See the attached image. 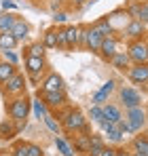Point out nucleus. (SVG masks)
<instances>
[{
  "instance_id": "1",
  "label": "nucleus",
  "mask_w": 148,
  "mask_h": 156,
  "mask_svg": "<svg viewBox=\"0 0 148 156\" xmlns=\"http://www.w3.org/2000/svg\"><path fill=\"white\" fill-rule=\"evenodd\" d=\"M30 110H32V99H28L25 95H17L13 97L9 105H6V112H9V118L15 122V129L19 131L21 127H25V120L30 116Z\"/></svg>"
},
{
  "instance_id": "2",
  "label": "nucleus",
  "mask_w": 148,
  "mask_h": 156,
  "mask_svg": "<svg viewBox=\"0 0 148 156\" xmlns=\"http://www.w3.org/2000/svg\"><path fill=\"white\" fill-rule=\"evenodd\" d=\"M59 125L64 127L66 133H76V131H83L87 127V118L80 110L76 108H66L61 114H59Z\"/></svg>"
},
{
  "instance_id": "3",
  "label": "nucleus",
  "mask_w": 148,
  "mask_h": 156,
  "mask_svg": "<svg viewBox=\"0 0 148 156\" xmlns=\"http://www.w3.org/2000/svg\"><path fill=\"white\" fill-rule=\"evenodd\" d=\"M127 55L131 63H148V40L146 36L140 40H131L127 44Z\"/></svg>"
},
{
  "instance_id": "4",
  "label": "nucleus",
  "mask_w": 148,
  "mask_h": 156,
  "mask_svg": "<svg viewBox=\"0 0 148 156\" xmlns=\"http://www.w3.org/2000/svg\"><path fill=\"white\" fill-rule=\"evenodd\" d=\"M25 87H28V78L24 74H19V72H15L13 76L2 84V91L9 97H17V95H25Z\"/></svg>"
},
{
  "instance_id": "5",
  "label": "nucleus",
  "mask_w": 148,
  "mask_h": 156,
  "mask_svg": "<svg viewBox=\"0 0 148 156\" xmlns=\"http://www.w3.org/2000/svg\"><path fill=\"white\" fill-rule=\"evenodd\" d=\"M125 120H127V125L131 127L133 133H138V131H142V127L146 125V110H144L142 105H138V108H127V110H125Z\"/></svg>"
},
{
  "instance_id": "6",
  "label": "nucleus",
  "mask_w": 148,
  "mask_h": 156,
  "mask_svg": "<svg viewBox=\"0 0 148 156\" xmlns=\"http://www.w3.org/2000/svg\"><path fill=\"white\" fill-rule=\"evenodd\" d=\"M119 97H121V104L127 108H138L142 105V93L135 89V87H121L119 89Z\"/></svg>"
},
{
  "instance_id": "7",
  "label": "nucleus",
  "mask_w": 148,
  "mask_h": 156,
  "mask_svg": "<svg viewBox=\"0 0 148 156\" xmlns=\"http://www.w3.org/2000/svg\"><path fill=\"white\" fill-rule=\"evenodd\" d=\"M38 97L47 104L49 110H57V108L66 105V101H68L66 91H38Z\"/></svg>"
},
{
  "instance_id": "8",
  "label": "nucleus",
  "mask_w": 148,
  "mask_h": 156,
  "mask_svg": "<svg viewBox=\"0 0 148 156\" xmlns=\"http://www.w3.org/2000/svg\"><path fill=\"white\" fill-rule=\"evenodd\" d=\"M127 78L133 84H148V63H131L127 70Z\"/></svg>"
},
{
  "instance_id": "9",
  "label": "nucleus",
  "mask_w": 148,
  "mask_h": 156,
  "mask_svg": "<svg viewBox=\"0 0 148 156\" xmlns=\"http://www.w3.org/2000/svg\"><path fill=\"white\" fill-rule=\"evenodd\" d=\"M123 36L129 38V42L131 40H140V38L146 36V26L140 19H129V23L123 27Z\"/></svg>"
},
{
  "instance_id": "10",
  "label": "nucleus",
  "mask_w": 148,
  "mask_h": 156,
  "mask_svg": "<svg viewBox=\"0 0 148 156\" xmlns=\"http://www.w3.org/2000/svg\"><path fill=\"white\" fill-rule=\"evenodd\" d=\"M38 91H66L64 78L59 76L57 72H49V74H45V78H43Z\"/></svg>"
},
{
  "instance_id": "11",
  "label": "nucleus",
  "mask_w": 148,
  "mask_h": 156,
  "mask_svg": "<svg viewBox=\"0 0 148 156\" xmlns=\"http://www.w3.org/2000/svg\"><path fill=\"white\" fill-rule=\"evenodd\" d=\"M119 51V38L114 36V34H110V36H104V40H102V47H99V55L106 59V61H110L112 59V55Z\"/></svg>"
},
{
  "instance_id": "12",
  "label": "nucleus",
  "mask_w": 148,
  "mask_h": 156,
  "mask_svg": "<svg viewBox=\"0 0 148 156\" xmlns=\"http://www.w3.org/2000/svg\"><path fill=\"white\" fill-rule=\"evenodd\" d=\"M24 66H25L28 74H32V72H47V68H49L45 57H25Z\"/></svg>"
},
{
  "instance_id": "13",
  "label": "nucleus",
  "mask_w": 148,
  "mask_h": 156,
  "mask_svg": "<svg viewBox=\"0 0 148 156\" xmlns=\"http://www.w3.org/2000/svg\"><path fill=\"white\" fill-rule=\"evenodd\" d=\"M112 68H117V70H121V72H127L129 70V66H131V59H129V55H127V51H117L114 55H112V59L108 61Z\"/></svg>"
},
{
  "instance_id": "14",
  "label": "nucleus",
  "mask_w": 148,
  "mask_h": 156,
  "mask_svg": "<svg viewBox=\"0 0 148 156\" xmlns=\"http://www.w3.org/2000/svg\"><path fill=\"white\" fill-rule=\"evenodd\" d=\"M11 32H13V36L21 42V40H25V38L30 36V26H28V21H25L24 17H17V21L13 23Z\"/></svg>"
},
{
  "instance_id": "15",
  "label": "nucleus",
  "mask_w": 148,
  "mask_h": 156,
  "mask_svg": "<svg viewBox=\"0 0 148 156\" xmlns=\"http://www.w3.org/2000/svg\"><path fill=\"white\" fill-rule=\"evenodd\" d=\"M102 40H104V36L99 34L98 30H93V27L89 26V38H87V49H85V51L99 53V47H102Z\"/></svg>"
},
{
  "instance_id": "16",
  "label": "nucleus",
  "mask_w": 148,
  "mask_h": 156,
  "mask_svg": "<svg viewBox=\"0 0 148 156\" xmlns=\"http://www.w3.org/2000/svg\"><path fill=\"white\" fill-rule=\"evenodd\" d=\"M102 108H104V118H108V120H112V122H121V120H123V112H121L119 105L106 101Z\"/></svg>"
},
{
  "instance_id": "17",
  "label": "nucleus",
  "mask_w": 148,
  "mask_h": 156,
  "mask_svg": "<svg viewBox=\"0 0 148 156\" xmlns=\"http://www.w3.org/2000/svg\"><path fill=\"white\" fill-rule=\"evenodd\" d=\"M19 44V40L13 36V32H0V51H13Z\"/></svg>"
},
{
  "instance_id": "18",
  "label": "nucleus",
  "mask_w": 148,
  "mask_h": 156,
  "mask_svg": "<svg viewBox=\"0 0 148 156\" xmlns=\"http://www.w3.org/2000/svg\"><path fill=\"white\" fill-rule=\"evenodd\" d=\"M66 32V44H68V51H72L78 47V26H64Z\"/></svg>"
},
{
  "instance_id": "19",
  "label": "nucleus",
  "mask_w": 148,
  "mask_h": 156,
  "mask_svg": "<svg viewBox=\"0 0 148 156\" xmlns=\"http://www.w3.org/2000/svg\"><path fill=\"white\" fill-rule=\"evenodd\" d=\"M89 135H91V133H85V131H83V135H74V150L87 154L89 148H91V139H89Z\"/></svg>"
},
{
  "instance_id": "20",
  "label": "nucleus",
  "mask_w": 148,
  "mask_h": 156,
  "mask_svg": "<svg viewBox=\"0 0 148 156\" xmlns=\"http://www.w3.org/2000/svg\"><path fill=\"white\" fill-rule=\"evenodd\" d=\"M91 27H93V30H98L102 36H110V34H114V30H112L110 21H108V15H106V17H99L98 21H93Z\"/></svg>"
},
{
  "instance_id": "21",
  "label": "nucleus",
  "mask_w": 148,
  "mask_h": 156,
  "mask_svg": "<svg viewBox=\"0 0 148 156\" xmlns=\"http://www.w3.org/2000/svg\"><path fill=\"white\" fill-rule=\"evenodd\" d=\"M131 150L133 152H142V154L148 156V137L146 135H135L131 139Z\"/></svg>"
},
{
  "instance_id": "22",
  "label": "nucleus",
  "mask_w": 148,
  "mask_h": 156,
  "mask_svg": "<svg viewBox=\"0 0 148 156\" xmlns=\"http://www.w3.org/2000/svg\"><path fill=\"white\" fill-rule=\"evenodd\" d=\"M53 141H55V148L61 152V156H76V152H74V148L70 146V141H68V139H64V137H57V135H55V139H53Z\"/></svg>"
},
{
  "instance_id": "23",
  "label": "nucleus",
  "mask_w": 148,
  "mask_h": 156,
  "mask_svg": "<svg viewBox=\"0 0 148 156\" xmlns=\"http://www.w3.org/2000/svg\"><path fill=\"white\" fill-rule=\"evenodd\" d=\"M17 72L15 63H9V61H0V84H4L9 78Z\"/></svg>"
},
{
  "instance_id": "24",
  "label": "nucleus",
  "mask_w": 148,
  "mask_h": 156,
  "mask_svg": "<svg viewBox=\"0 0 148 156\" xmlns=\"http://www.w3.org/2000/svg\"><path fill=\"white\" fill-rule=\"evenodd\" d=\"M47 53V47L43 42H32L25 47V57H45Z\"/></svg>"
},
{
  "instance_id": "25",
  "label": "nucleus",
  "mask_w": 148,
  "mask_h": 156,
  "mask_svg": "<svg viewBox=\"0 0 148 156\" xmlns=\"http://www.w3.org/2000/svg\"><path fill=\"white\" fill-rule=\"evenodd\" d=\"M17 17L19 15H15V13H2L0 15V32H11V27L17 21Z\"/></svg>"
},
{
  "instance_id": "26",
  "label": "nucleus",
  "mask_w": 148,
  "mask_h": 156,
  "mask_svg": "<svg viewBox=\"0 0 148 156\" xmlns=\"http://www.w3.org/2000/svg\"><path fill=\"white\" fill-rule=\"evenodd\" d=\"M43 44L47 47V49H57V27H51L45 32V36H43Z\"/></svg>"
},
{
  "instance_id": "27",
  "label": "nucleus",
  "mask_w": 148,
  "mask_h": 156,
  "mask_svg": "<svg viewBox=\"0 0 148 156\" xmlns=\"http://www.w3.org/2000/svg\"><path fill=\"white\" fill-rule=\"evenodd\" d=\"M32 110H34V116H36V118H45V116L49 114V108H47V104H45L40 97H36V99L32 101Z\"/></svg>"
},
{
  "instance_id": "28",
  "label": "nucleus",
  "mask_w": 148,
  "mask_h": 156,
  "mask_svg": "<svg viewBox=\"0 0 148 156\" xmlns=\"http://www.w3.org/2000/svg\"><path fill=\"white\" fill-rule=\"evenodd\" d=\"M13 125H15V122H13L11 118L0 122V137H2V139H9V137H13V135H15V131H17V129H15Z\"/></svg>"
},
{
  "instance_id": "29",
  "label": "nucleus",
  "mask_w": 148,
  "mask_h": 156,
  "mask_svg": "<svg viewBox=\"0 0 148 156\" xmlns=\"http://www.w3.org/2000/svg\"><path fill=\"white\" fill-rule=\"evenodd\" d=\"M140 6H142V0L129 2V4L125 6V13L129 15V19H138V17H140Z\"/></svg>"
},
{
  "instance_id": "30",
  "label": "nucleus",
  "mask_w": 148,
  "mask_h": 156,
  "mask_svg": "<svg viewBox=\"0 0 148 156\" xmlns=\"http://www.w3.org/2000/svg\"><path fill=\"white\" fill-rule=\"evenodd\" d=\"M87 38H89V26H78V47L76 49H87Z\"/></svg>"
},
{
  "instance_id": "31",
  "label": "nucleus",
  "mask_w": 148,
  "mask_h": 156,
  "mask_svg": "<svg viewBox=\"0 0 148 156\" xmlns=\"http://www.w3.org/2000/svg\"><path fill=\"white\" fill-rule=\"evenodd\" d=\"M106 137H108V141H112V144H121V141H123V133L119 129V125H114L112 129L106 131Z\"/></svg>"
},
{
  "instance_id": "32",
  "label": "nucleus",
  "mask_w": 148,
  "mask_h": 156,
  "mask_svg": "<svg viewBox=\"0 0 148 156\" xmlns=\"http://www.w3.org/2000/svg\"><path fill=\"white\" fill-rule=\"evenodd\" d=\"M89 118L93 120V122H102L104 120V108L102 105H91V110H89Z\"/></svg>"
},
{
  "instance_id": "33",
  "label": "nucleus",
  "mask_w": 148,
  "mask_h": 156,
  "mask_svg": "<svg viewBox=\"0 0 148 156\" xmlns=\"http://www.w3.org/2000/svg\"><path fill=\"white\" fill-rule=\"evenodd\" d=\"M89 139H91V148H98V150H104L106 148V139L102 135H98V133H91Z\"/></svg>"
},
{
  "instance_id": "34",
  "label": "nucleus",
  "mask_w": 148,
  "mask_h": 156,
  "mask_svg": "<svg viewBox=\"0 0 148 156\" xmlns=\"http://www.w3.org/2000/svg\"><path fill=\"white\" fill-rule=\"evenodd\" d=\"M43 120H45V125L49 127V131H53V133H57V131H59V127H61V125L55 120V116H53V114H47Z\"/></svg>"
},
{
  "instance_id": "35",
  "label": "nucleus",
  "mask_w": 148,
  "mask_h": 156,
  "mask_svg": "<svg viewBox=\"0 0 148 156\" xmlns=\"http://www.w3.org/2000/svg\"><path fill=\"white\" fill-rule=\"evenodd\" d=\"M11 156H28V144H25V141L17 144V146L11 150Z\"/></svg>"
},
{
  "instance_id": "36",
  "label": "nucleus",
  "mask_w": 148,
  "mask_h": 156,
  "mask_svg": "<svg viewBox=\"0 0 148 156\" xmlns=\"http://www.w3.org/2000/svg\"><path fill=\"white\" fill-rule=\"evenodd\" d=\"M57 49H68V44H66V32H64V26L57 27Z\"/></svg>"
},
{
  "instance_id": "37",
  "label": "nucleus",
  "mask_w": 148,
  "mask_h": 156,
  "mask_svg": "<svg viewBox=\"0 0 148 156\" xmlns=\"http://www.w3.org/2000/svg\"><path fill=\"white\" fill-rule=\"evenodd\" d=\"M106 101H108V95H106V93H102V91H98V93L91 97V104H93V105H104Z\"/></svg>"
},
{
  "instance_id": "38",
  "label": "nucleus",
  "mask_w": 148,
  "mask_h": 156,
  "mask_svg": "<svg viewBox=\"0 0 148 156\" xmlns=\"http://www.w3.org/2000/svg\"><path fill=\"white\" fill-rule=\"evenodd\" d=\"M28 156H45V150L36 144H28Z\"/></svg>"
},
{
  "instance_id": "39",
  "label": "nucleus",
  "mask_w": 148,
  "mask_h": 156,
  "mask_svg": "<svg viewBox=\"0 0 148 156\" xmlns=\"http://www.w3.org/2000/svg\"><path fill=\"white\" fill-rule=\"evenodd\" d=\"M43 78H45V72H32V74H28V82H32V84H40Z\"/></svg>"
},
{
  "instance_id": "40",
  "label": "nucleus",
  "mask_w": 148,
  "mask_h": 156,
  "mask_svg": "<svg viewBox=\"0 0 148 156\" xmlns=\"http://www.w3.org/2000/svg\"><path fill=\"white\" fill-rule=\"evenodd\" d=\"M138 19H140L144 26L148 23V0H146V2H142V6H140V17H138Z\"/></svg>"
},
{
  "instance_id": "41",
  "label": "nucleus",
  "mask_w": 148,
  "mask_h": 156,
  "mask_svg": "<svg viewBox=\"0 0 148 156\" xmlns=\"http://www.w3.org/2000/svg\"><path fill=\"white\" fill-rule=\"evenodd\" d=\"M114 84H117V82L110 78V80H106V82L102 84V89H99V91H102V93H106V95H110V93L114 91Z\"/></svg>"
},
{
  "instance_id": "42",
  "label": "nucleus",
  "mask_w": 148,
  "mask_h": 156,
  "mask_svg": "<svg viewBox=\"0 0 148 156\" xmlns=\"http://www.w3.org/2000/svg\"><path fill=\"white\" fill-rule=\"evenodd\" d=\"M4 61H9V63H15V66H17L19 57H17V55H15L13 51H4Z\"/></svg>"
},
{
  "instance_id": "43",
  "label": "nucleus",
  "mask_w": 148,
  "mask_h": 156,
  "mask_svg": "<svg viewBox=\"0 0 148 156\" xmlns=\"http://www.w3.org/2000/svg\"><path fill=\"white\" fill-rule=\"evenodd\" d=\"M68 21V13L66 11H57L55 13V23H66Z\"/></svg>"
},
{
  "instance_id": "44",
  "label": "nucleus",
  "mask_w": 148,
  "mask_h": 156,
  "mask_svg": "<svg viewBox=\"0 0 148 156\" xmlns=\"http://www.w3.org/2000/svg\"><path fill=\"white\" fill-rule=\"evenodd\" d=\"M117 125H119V129H121V133H123V135H129V133H133V131H131V127H129V125H127V120H121V122H117Z\"/></svg>"
},
{
  "instance_id": "45",
  "label": "nucleus",
  "mask_w": 148,
  "mask_h": 156,
  "mask_svg": "<svg viewBox=\"0 0 148 156\" xmlns=\"http://www.w3.org/2000/svg\"><path fill=\"white\" fill-rule=\"evenodd\" d=\"M99 156H117V148H108V146H106Z\"/></svg>"
},
{
  "instance_id": "46",
  "label": "nucleus",
  "mask_w": 148,
  "mask_h": 156,
  "mask_svg": "<svg viewBox=\"0 0 148 156\" xmlns=\"http://www.w3.org/2000/svg\"><path fill=\"white\" fill-rule=\"evenodd\" d=\"M2 9L6 11V9H15V2L13 0H2Z\"/></svg>"
},
{
  "instance_id": "47",
  "label": "nucleus",
  "mask_w": 148,
  "mask_h": 156,
  "mask_svg": "<svg viewBox=\"0 0 148 156\" xmlns=\"http://www.w3.org/2000/svg\"><path fill=\"white\" fill-rule=\"evenodd\" d=\"M102 154V150H98V148H89V152H87V156H99Z\"/></svg>"
},
{
  "instance_id": "48",
  "label": "nucleus",
  "mask_w": 148,
  "mask_h": 156,
  "mask_svg": "<svg viewBox=\"0 0 148 156\" xmlns=\"http://www.w3.org/2000/svg\"><path fill=\"white\" fill-rule=\"evenodd\" d=\"M72 2H74V6H76V9H83V6L87 4V0H72Z\"/></svg>"
},
{
  "instance_id": "49",
  "label": "nucleus",
  "mask_w": 148,
  "mask_h": 156,
  "mask_svg": "<svg viewBox=\"0 0 148 156\" xmlns=\"http://www.w3.org/2000/svg\"><path fill=\"white\" fill-rule=\"evenodd\" d=\"M117 156H129V152H125V150H117Z\"/></svg>"
},
{
  "instance_id": "50",
  "label": "nucleus",
  "mask_w": 148,
  "mask_h": 156,
  "mask_svg": "<svg viewBox=\"0 0 148 156\" xmlns=\"http://www.w3.org/2000/svg\"><path fill=\"white\" fill-rule=\"evenodd\" d=\"M131 156H146V154H142V152H133V150H131Z\"/></svg>"
},
{
  "instance_id": "51",
  "label": "nucleus",
  "mask_w": 148,
  "mask_h": 156,
  "mask_svg": "<svg viewBox=\"0 0 148 156\" xmlns=\"http://www.w3.org/2000/svg\"><path fill=\"white\" fill-rule=\"evenodd\" d=\"M53 2H55V4H64L66 0H53Z\"/></svg>"
},
{
  "instance_id": "52",
  "label": "nucleus",
  "mask_w": 148,
  "mask_h": 156,
  "mask_svg": "<svg viewBox=\"0 0 148 156\" xmlns=\"http://www.w3.org/2000/svg\"><path fill=\"white\" fill-rule=\"evenodd\" d=\"M144 135H146V137H148V129H146V131H144Z\"/></svg>"
},
{
  "instance_id": "53",
  "label": "nucleus",
  "mask_w": 148,
  "mask_h": 156,
  "mask_svg": "<svg viewBox=\"0 0 148 156\" xmlns=\"http://www.w3.org/2000/svg\"><path fill=\"white\" fill-rule=\"evenodd\" d=\"M129 156H131V152H129Z\"/></svg>"
}]
</instances>
